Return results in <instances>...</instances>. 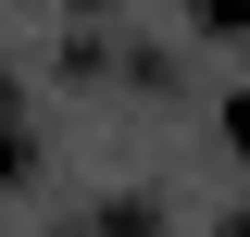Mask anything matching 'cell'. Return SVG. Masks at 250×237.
I'll return each instance as SVG.
<instances>
[{"instance_id":"obj_2","label":"cell","mask_w":250,"mask_h":237,"mask_svg":"<svg viewBox=\"0 0 250 237\" xmlns=\"http://www.w3.org/2000/svg\"><path fill=\"white\" fill-rule=\"evenodd\" d=\"M188 13H200L213 38H250V0H188Z\"/></svg>"},{"instance_id":"obj_3","label":"cell","mask_w":250,"mask_h":237,"mask_svg":"<svg viewBox=\"0 0 250 237\" xmlns=\"http://www.w3.org/2000/svg\"><path fill=\"white\" fill-rule=\"evenodd\" d=\"M225 138H238V150H250V88H238V100H225Z\"/></svg>"},{"instance_id":"obj_1","label":"cell","mask_w":250,"mask_h":237,"mask_svg":"<svg viewBox=\"0 0 250 237\" xmlns=\"http://www.w3.org/2000/svg\"><path fill=\"white\" fill-rule=\"evenodd\" d=\"M25 150H38V138H25V100L0 88V175H25Z\"/></svg>"}]
</instances>
